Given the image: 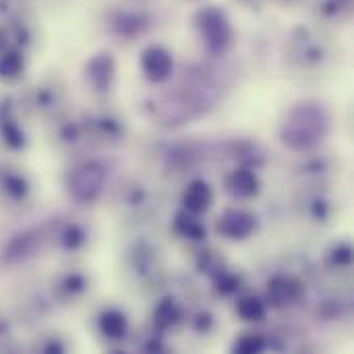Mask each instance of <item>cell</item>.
<instances>
[{
  "instance_id": "6da1fadb",
  "label": "cell",
  "mask_w": 354,
  "mask_h": 354,
  "mask_svg": "<svg viewBox=\"0 0 354 354\" xmlns=\"http://www.w3.org/2000/svg\"><path fill=\"white\" fill-rule=\"evenodd\" d=\"M141 64H143L145 75H147L151 81H156V83L168 79V75H170V71H172V58H170V54H168L164 48H160V46L147 48V50L143 52Z\"/></svg>"
},
{
  "instance_id": "7a4b0ae2",
  "label": "cell",
  "mask_w": 354,
  "mask_h": 354,
  "mask_svg": "<svg viewBox=\"0 0 354 354\" xmlns=\"http://www.w3.org/2000/svg\"><path fill=\"white\" fill-rule=\"evenodd\" d=\"M102 185V170L97 166H85L73 176V193L77 199H93Z\"/></svg>"
},
{
  "instance_id": "3957f363",
  "label": "cell",
  "mask_w": 354,
  "mask_h": 354,
  "mask_svg": "<svg viewBox=\"0 0 354 354\" xmlns=\"http://www.w3.org/2000/svg\"><path fill=\"white\" fill-rule=\"evenodd\" d=\"M201 27H203V31H205V35H207V41H209L212 46L220 48V46H224V44L228 41L230 31H228V25H226V21L222 19L220 12L207 10V12L203 15Z\"/></svg>"
},
{
  "instance_id": "277c9868",
  "label": "cell",
  "mask_w": 354,
  "mask_h": 354,
  "mask_svg": "<svg viewBox=\"0 0 354 354\" xmlns=\"http://www.w3.org/2000/svg\"><path fill=\"white\" fill-rule=\"evenodd\" d=\"M220 230L230 239H245L253 230V218L245 212H228L220 222Z\"/></svg>"
},
{
  "instance_id": "5b68a950",
  "label": "cell",
  "mask_w": 354,
  "mask_h": 354,
  "mask_svg": "<svg viewBox=\"0 0 354 354\" xmlns=\"http://www.w3.org/2000/svg\"><path fill=\"white\" fill-rule=\"evenodd\" d=\"M183 203L191 214H201L212 203V189L205 183L197 180V183L187 187V191L183 195Z\"/></svg>"
},
{
  "instance_id": "8992f818",
  "label": "cell",
  "mask_w": 354,
  "mask_h": 354,
  "mask_svg": "<svg viewBox=\"0 0 354 354\" xmlns=\"http://www.w3.org/2000/svg\"><path fill=\"white\" fill-rule=\"evenodd\" d=\"M257 178L251 170H236L232 176H230V189L232 193L241 195V197H251L257 193Z\"/></svg>"
},
{
  "instance_id": "52a82bcc",
  "label": "cell",
  "mask_w": 354,
  "mask_h": 354,
  "mask_svg": "<svg viewBox=\"0 0 354 354\" xmlns=\"http://www.w3.org/2000/svg\"><path fill=\"white\" fill-rule=\"evenodd\" d=\"M100 330L108 338H122L127 332V319L118 311H106L100 317Z\"/></svg>"
},
{
  "instance_id": "ba28073f",
  "label": "cell",
  "mask_w": 354,
  "mask_h": 354,
  "mask_svg": "<svg viewBox=\"0 0 354 354\" xmlns=\"http://www.w3.org/2000/svg\"><path fill=\"white\" fill-rule=\"evenodd\" d=\"M23 71V56L15 50H6L0 54V77L12 79Z\"/></svg>"
},
{
  "instance_id": "9c48e42d",
  "label": "cell",
  "mask_w": 354,
  "mask_h": 354,
  "mask_svg": "<svg viewBox=\"0 0 354 354\" xmlns=\"http://www.w3.org/2000/svg\"><path fill=\"white\" fill-rule=\"evenodd\" d=\"M236 311H239V315H241L243 319H247V322H259V319H263V315H266V307H263V303L257 301V299H245V301H241Z\"/></svg>"
},
{
  "instance_id": "30bf717a",
  "label": "cell",
  "mask_w": 354,
  "mask_h": 354,
  "mask_svg": "<svg viewBox=\"0 0 354 354\" xmlns=\"http://www.w3.org/2000/svg\"><path fill=\"white\" fill-rule=\"evenodd\" d=\"M2 185H4V191L12 197V199H23L25 195H27V183H25V178L23 176H19V174H6L4 178H2Z\"/></svg>"
},
{
  "instance_id": "8fae6325",
  "label": "cell",
  "mask_w": 354,
  "mask_h": 354,
  "mask_svg": "<svg viewBox=\"0 0 354 354\" xmlns=\"http://www.w3.org/2000/svg\"><path fill=\"white\" fill-rule=\"evenodd\" d=\"M297 297V286L290 284L288 280H276L272 284V299L278 303V305H284L288 301H292Z\"/></svg>"
},
{
  "instance_id": "7c38bea8",
  "label": "cell",
  "mask_w": 354,
  "mask_h": 354,
  "mask_svg": "<svg viewBox=\"0 0 354 354\" xmlns=\"http://www.w3.org/2000/svg\"><path fill=\"white\" fill-rule=\"evenodd\" d=\"M176 230L180 232V234H185V236H191V239H201L203 236V226L197 222V220H193V218H189V216H185V214H180L178 218H176Z\"/></svg>"
},
{
  "instance_id": "4fadbf2b",
  "label": "cell",
  "mask_w": 354,
  "mask_h": 354,
  "mask_svg": "<svg viewBox=\"0 0 354 354\" xmlns=\"http://www.w3.org/2000/svg\"><path fill=\"white\" fill-rule=\"evenodd\" d=\"M2 139L6 141V145L10 147H21L25 143V137H23V131L12 122V120H2Z\"/></svg>"
},
{
  "instance_id": "5bb4252c",
  "label": "cell",
  "mask_w": 354,
  "mask_h": 354,
  "mask_svg": "<svg viewBox=\"0 0 354 354\" xmlns=\"http://www.w3.org/2000/svg\"><path fill=\"white\" fill-rule=\"evenodd\" d=\"M176 319V307L172 305V301H164L158 309H156V326L158 328H168L172 326Z\"/></svg>"
},
{
  "instance_id": "9a60e30c",
  "label": "cell",
  "mask_w": 354,
  "mask_h": 354,
  "mask_svg": "<svg viewBox=\"0 0 354 354\" xmlns=\"http://www.w3.org/2000/svg\"><path fill=\"white\" fill-rule=\"evenodd\" d=\"M261 348H263V340L259 336H243L234 346V351L241 354L259 353Z\"/></svg>"
},
{
  "instance_id": "2e32d148",
  "label": "cell",
  "mask_w": 354,
  "mask_h": 354,
  "mask_svg": "<svg viewBox=\"0 0 354 354\" xmlns=\"http://www.w3.org/2000/svg\"><path fill=\"white\" fill-rule=\"evenodd\" d=\"M79 243H81V234H79V230H77V228L68 230V232H66V245H68V247H77Z\"/></svg>"
},
{
  "instance_id": "e0dca14e",
  "label": "cell",
  "mask_w": 354,
  "mask_h": 354,
  "mask_svg": "<svg viewBox=\"0 0 354 354\" xmlns=\"http://www.w3.org/2000/svg\"><path fill=\"white\" fill-rule=\"evenodd\" d=\"M336 259H338V261H342V263H348V261H351V249H346V247H344V249H340V251H338V255H336Z\"/></svg>"
}]
</instances>
